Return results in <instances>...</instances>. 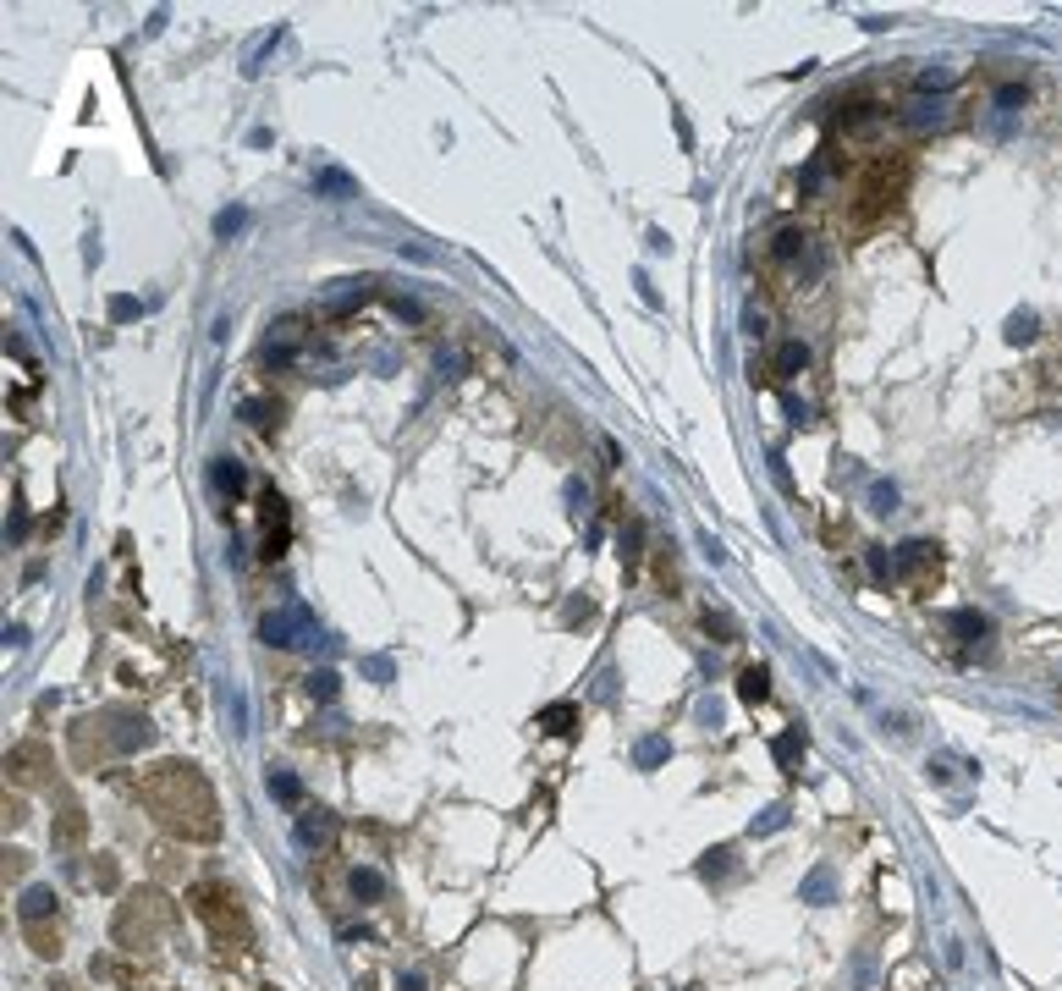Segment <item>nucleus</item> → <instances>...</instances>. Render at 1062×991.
Returning <instances> with one entry per match:
<instances>
[{
	"label": "nucleus",
	"mask_w": 1062,
	"mask_h": 991,
	"mask_svg": "<svg viewBox=\"0 0 1062 991\" xmlns=\"http://www.w3.org/2000/svg\"><path fill=\"white\" fill-rule=\"evenodd\" d=\"M144 804L155 810V821L177 837H193V843H210L221 832V815H215V793L210 782L199 777L193 766H155L144 777Z\"/></svg>",
	"instance_id": "nucleus-1"
},
{
	"label": "nucleus",
	"mask_w": 1062,
	"mask_h": 991,
	"mask_svg": "<svg viewBox=\"0 0 1062 991\" xmlns=\"http://www.w3.org/2000/svg\"><path fill=\"white\" fill-rule=\"evenodd\" d=\"M193 914L210 925L215 942H221L226 953H232V947H248V920H243V909H237V892L232 887H221V881L193 887Z\"/></svg>",
	"instance_id": "nucleus-2"
},
{
	"label": "nucleus",
	"mask_w": 1062,
	"mask_h": 991,
	"mask_svg": "<svg viewBox=\"0 0 1062 991\" xmlns=\"http://www.w3.org/2000/svg\"><path fill=\"white\" fill-rule=\"evenodd\" d=\"M259 639L265 645H281V650H303V645H320V623H314V612L309 606H276V612H265L259 617Z\"/></svg>",
	"instance_id": "nucleus-3"
},
{
	"label": "nucleus",
	"mask_w": 1062,
	"mask_h": 991,
	"mask_svg": "<svg viewBox=\"0 0 1062 991\" xmlns=\"http://www.w3.org/2000/svg\"><path fill=\"white\" fill-rule=\"evenodd\" d=\"M287 535H292V518H287V502L276 490H265V557L276 562L287 551Z\"/></svg>",
	"instance_id": "nucleus-4"
},
{
	"label": "nucleus",
	"mask_w": 1062,
	"mask_h": 991,
	"mask_svg": "<svg viewBox=\"0 0 1062 991\" xmlns=\"http://www.w3.org/2000/svg\"><path fill=\"white\" fill-rule=\"evenodd\" d=\"M298 843H303V848H331V843H336V821H331L325 810H303Z\"/></svg>",
	"instance_id": "nucleus-5"
},
{
	"label": "nucleus",
	"mask_w": 1062,
	"mask_h": 991,
	"mask_svg": "<svg viewBox=\"0 0 1062 991\" xmlns=\"http://www.w3.org/2000/svg\"><path fill=\"white\" fill-rule=\"evenodd\" d=\"M298 342H303V325H298V320H281L276 336H270V347H265V358H270V364H292Z\"/></svg>",
	"instance_id": "nucleus-6"
},
{
	"label": "nucleus",
	"mask_w": 1062,
	"mask_h": 991,
	"mask_svg": "<svg viewBox=\"0 0 1062 991\" xmlns=\"http://www.w3.org/2000/svg\"><path fill=\"white\" fill-rule=\"evenodd\" d=\"M210 485L221 490V496H243V485H248V474H243V463H232V457H215L210 463Z\"/></svg>",
	"instance_id": "nucleus-7"
},
{
	"label": "nucleus",
	"mask_w": 1062,
	"mask_h": 991,
	"mask_svg": "<svg viewBox=\"0 0 1062 991\" xmlns=\"http://www.w3.org/2000/svg\"><path fill=\"white\" fill-rule=\"evenodd\" d=\"M39 766H45V749H39V744H23V749H12V755H6V771H12V777H23V782H34Z\"/></svg>",
	"instance_id": "nucleus-8"
},
{
	"label": "nucleus",
	"mask_w": 1062,
	"mask_h": 991,
	"mask_svg": "<svg viewBox=\"0 0 1062 991\" xmlns=\"http://www.w3.org/2000/svg\"><path fill=\"white\" fill-rule=\"evenodd\" d=\"M771 254H776V259H787V265H793V259H804V254H809V237L798 232V226H782V232L771 237Z\"/></svg>",
	"instance_id": "nucleus-9"
},
{
	"label": "nucleus",
	"mask_w": 1062,
	"mask_h": 991,
	"mask_svg": "<svg viewBox=\"0 0 1062 991\" xmlns=\"http://www.w3.org/2000/svg\"><path fill=\"white\" fill-rule=\"evenodd\" d=\"M831 898H837V876L826 865H815L804 876V903H831Z\"/></svg>",
	"instance_id": "nucleus-10"
},
{
	"label": "nucleus",
	"mask_w": 1062,
	"mask_h": 991,
	"mask_svg": "<svg viewBox=\"0 0 1062 991\" xmlns=\"http://www.w3.org/2000/svg\"><path fill=\"white\" fill-rule=\"evenodd\" d=\"M936 562V546H925V540H908L903 551H897V573H919Z\"/></svg>",
	"instance_id": "nucleus-11"
},
{
	"label": "nucleus",
	"mask_w": 1062,
	"mask_h": 991,
	"mask_svg": "<svg viewBox=\"0 0 1062 991\" xmlns=\"http://www.w3.org/2000/svg\"><path fill=\"white\" fill-rule=\"evenodd\" d=\"M243 419H254L259 430H276L281 424V402H265V397H248L243 402Z\"/></svg>",
	"instance_id": "nucleus-12"
},
{
	"label": "nucleus",
	"mask_w": 1062,
	"mask_h": 991,
	"mask_svg": "<svg viewBox=\"0 0 1062 991\" xmlns=\"http://www.w3.org/2000/svg\"><path fill=\"white\" fill-rule=\"evenodd\" d=\"M45 914H56V892H50V887H28V898H23V920L34 925V920H45Z\"/></svg>",
	"instance_id": "nucleus-13"
},
{
	"label": "nucleus",
	"mask_w": 1062,
	"mask_h": 991,
	"mask_svg": "<svg viewBox=\"0 0 1062 991\" xmlns=\"http://www.w3.org/2000/svg\"><path fill=\"white\" fill-rule=\"evenodd\" d=\"M738 694H743L749 705H754V700H765V694H771V672H765V667H743Z\"/></svg>",
	"instance_id": "nucleus-14"
},
{
	"label": "nucleus",
	"mask_w": 1062,
	"mask_h": 991,
	"mask_svg": "<svg viewBox=\"0 0 1062 991\" xmlns=\"http://www.w3.org/2000/svg\"><path fill=\"white\" fill-rule=\"evenodd\" d=\"M798 369H809V347H804V342H787L782 353H776V375H782V380H793Z\"/></svg>",
	"instance_id": "nucleus-15"
},
{
	"label": "nucleus",
	"mask_w": 1062,
	"mask_h": 991,
	"mask_svg": "<svg viewBox=\"0 0 1062 991\" xmlns=\"http://www.w3.org/2000/svg\"><path fill=\"white\" fill-rule=\"evenodd\" d=\"M314 193H331V199H353V177H347V171H320V177H314Z\"/></svg>",
	"instance_id": "nucleus-16"
},
{
	"label": "nucleus",
	"mask_w": 1062,
	"mask_h": 991,
	"mask_svg": "<svg viewBox=\"0 0 1062 991\" xmlns=\"http://www.w3.org/2000/svg\"><path fill=\"white\" fill-rule=\"evenodd\" d=\"M771 755H776V766H793L798 755H804V727H793V733H782L771 744Z\"/></svg>",
	"instance_id": "nucleus-17"
},
{
	"label": "nucleus",
	"mask_w": 1062,
	"mask_h": 991,
	"mask_svg": "<svg viewBox=\"0 0 1062 991\" xmlns=\"http://www.w3.org/2000/svg\"><path fill=\"white\" fill-rule=\"evenodd\" d=\"M573 722H578L573 705H545L540 711V727H551V733H573Z\"/></svg>",
	"instance_id": "nucleus-18"
},
{
	"label": "nucleus",
	"mask_w": 1062,
	"mask_h": 991,
	"mask_svg": "<svg viewBox=\"0 0 1062 991\" xmlns=\"http://www.w3.org/2000/svg\"><path fill=\"white\" fill-rule=\"evenodd\" d=\"M226 711H232V733H248V700L237 683H226Z\"/></svg>",
	"instance_id": "nucleus-19"
},
{
	"label": "nucleus",
	"mask_w": 1062,
	"mask_h": 991,
	"mask_svg": "<svg viewBox=\"0 0 1062 991\" xmlns=\"http://www.w3.org/2000/svg\"><path fill=\"white\" fill-rule=\"evenodd\" d=\"M1035 331H1040V320L1035 314H1013V320H1007V342H1035Z\"/></svg>",
	"instance_id": "nucleus-20"
},
{
	"label": "nucleus",
	"mask_w": 1062,
	"mask_h": 991,
	"mask_svg": "<svg viewBox=\"0 0 1062 991\" xmlns=\"http://www.w3.org/2000/svg\"><path fill=\"white\" fill-rule=\"evenodd\" d=\"M270 793H276L281 804H298V777H292V771H270Z\"/></svg>",
	"instance_id": "nucleus-21"
},
{
	"label": "nucleus",
	"mask_w": 1062,
	"mask_h": 991,
	"mask_svg": "<svg viewBox=\"0 0 1062 991\" xmlns=\"http://www.w3.org/2000/svg\"><path fill=\"white\" fill-rule=\"evenodd\" d=\"M243 226H248V210H237V204H232V210L215 215V237H237Z\"/></svg>",
	"instance_id": "nucleus-22"
},
{
	"label": "nucleus",
	"mask_w": 1062,
	"mask_h": 991,
	"mask_svg": "<svg viewBox=\"0 0 1062 991\" xmlns=\"http://www.w3.org/2000/svg\"><path fill=\"white\" fill-rule=\"evenodd\" d=\"M28 942H34V953H45V958H50V953H61V936H56V931H45L39 920L28 925Z\"/></svg>",
	"instance_id": "nucleus-23"
},
{
	"label": "nucleus",
	"mask_w": 1062,
	"mask_h": 991,
	"mask_svg": "<svg viewBox=\"0 0 1062 991\" xmlns=\"http://www.w3.org/2000/svg\"><path fill=\"white\" fill-rule=\"evenodd\" d=\"M870 507H875V513H892V507H897V485L875 479V485H870Z\"/></svg>",
	"instance_id": "nucleus-24"
},
{
	"label": "nucleus",
	"mask_w": 1062,
	"mask_h": 991,
	"mask_svg": "<svg viewBox=\"0 0 1062 991\" xmlns=\"http://www.w3.org/2000/svg\"><path fill=\"white\" fill-rule=\"evenodd\" d=\"M666 755H672V744H666V738H644V744H639V766H661Z\"/></svg>",
	"instance_id": "nucleus-25"
},
{
	"label": "nucleus",
	"mask_w": 1062,
	"mask_h": 991,
	"mask_svg": "<svg viewBox=\"0 0 1062 991\" xmlns=\"http://www.w3.org/2000/svg\"><path fill=\"white\" fill-rule=\"evenodd\" d=\"M309 694L314 700H336V672L325 667V672H309Z\"/></svg>",
	"instance_id": "nucleus-26"
},
{
	"label": "nucleus",
	"mask_w": 1062,
	"mask_h": 991,
	"mask_svg": "<svg viewBox=\"0 0 1062 991\" xmlns=\"http://www.w3.org/2000/svg\"><path fill=\"white\" fill-rule=\"evenodd\" d=\"M776 826H787V810H782V804H771V810H765V815H754V826H749V832L760 837V832H776Z\"/></svg>",
	"instance_id": "nucleus-27"
},
{
	"label": "nucleus",
	"mask_w": 1062,
	"mask_h": 991,
	"mask_svg": "<svg viewBox=\"0 0 1062 991\" xmlns=\"http://www.w3.org/2000/svg\"><path fill=\"white\" fill-rule=\"evenodd\" d=\"M353 892L358 898H380V876L375 870H353Z\"/></svg>",
	"instance_id": "nucleus-28"
},
{
	"label": "nucleus",
	"mask_w": 1062,
	"mask_h": 991,
	"mask_svg": "<svg viewBox=\"0 0 1062 991\" xmlns=\"http://www.w3.org/2000/svg\"><path fill=\"white\" fill-rule=\"evenodd\" d=\"M149 303H138V298H111V320H138Z\"/></svg>",
	"instance_id": "nucleus-29"
},
{
	"label": "nucleus",
	"mask_w": 1062,
	"mask_h": 991,
	"mask_svg": "<svg viewBox=\"0 0 1062 991\" xmlns=\"http://www.w3.org/2000/svg\"><path fill=\"white\" fill-rule=\"evenodd\" d=\"M56 837H61V843H78V837H83V815L67 810V815H61V832Z\"/></svg>",
	"instance_id": "nucleus-30"
},
{
	"label": "nucleus",
	"mask_w": 1062,
	"mask_h": 991,
	"mask_svg": "<svg viewBox=\"0 0 1062 991\" xmlns=\"http://www.w3.org/2000/svg\"><path fill=\"white\" fill-rule=\"evenodd\" d=\"M952 83V72L947 67H930V72H919V89H947Z\"/></svg>",
	"instance_id": "nucleus-31"
},
{
	"label": "nucleus",
	"mask_w": 1062,
	"mask_h": 991,
	"mask_svg": "<svg viewBox=\"0 0 1062 991\" xmlns=\"http://www.w3.org/2000/svg\"><path fill=\"white\" fill-rule=\"evenodd\" d=\"M727 859H732L727 848H710V854H705V865H699V870H705V876H721V870H727Z\"/></svg>",
	"instance_id": "nucleus-32"
},
{
	"label": "nucleus",
	"mask_w": 1062,
	"mask_h": 991,
	"mask_svg": "<svg viewBox=\"0 0 1062 991\" xmlns=\"http://www.w3.org/2000/svg\"><path fill=\"white\" fill-rule=\"evenodd\" d=\"M391 309H397L402 320H424V309H419V303H413V298H391Z\"/></svg>",
	"instance_id": "nucleus-33"
},
{
	"label": "nucleus",
	"mask_w": 1062,
	"mask_h": 991,
	"mask_svg": "<svg viewBox=\"0 0 1062 991\" xmlns=\"http://www.w3.org/2000/svg\"><path fill=\"white\" fill-rule=\"evenodd\" d=\"M1024 100H1029V94L1018 89V83H1013V89H1002V94H996V105H1007V111H1013V105H1024Z\"/></svg>",
	"instance_id": "nucleus-34"
},
{
	"label": "nucleus",
	"mask_w": 1062,
	"mask_h": 991,
	"mask_svg": "<svg viewBox=\"0 0 1062 991\" xmlns=\"http://www.w3.org/2000/svg\"><path fill=\"white\" fill-rule=\"evenodd\" d=\"M6 645L23 650V645H28V628H23V623H12V628H6Z\"/></svg>",
	"instance_id": "nucleus-35"
},
{
	"label": "nucleus",
	"mask_w": 1062,
	"mask_h": 991,
	"mask_svg": "<svg viewBox=\"0 0 1062 991\" xmlns=\"http://www.w3.org/2000/svg\"><path fill=\"white\" fill-rule=\"evenodd\" d=\"M710 634H721V639H732V617H716V612H710Z\"/></svg>",
	"instance_id": "nucleus-36"
}]
</instances>
